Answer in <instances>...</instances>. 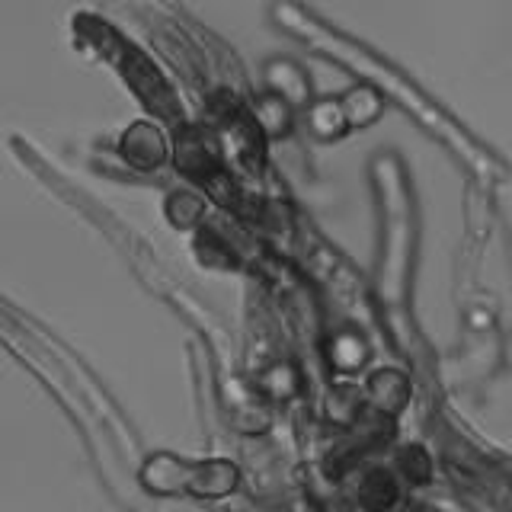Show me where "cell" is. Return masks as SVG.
Returning <instances> with one entry per match:
<instances>
[{
  "instance_id": "277c9868",
  "label": "cell",
  "mask_w": 512,
  "mask_h": 512,
  "mask_svg": "<svg viewBox=\"0 0 512 512\" xmlns=\"http://www.w3.org/2000/svg\"><path fill=\"white\" fill-rule=\"evenodd\" d=\"M368 359V343L362 340L359 333H336L333 336V343H330V362L340 368V372L352 375V372H359V368L365 365Z\"/></svg>"
},
{
  "instance_id": "6da1fadb",
  "label": "cell",
  "mask_w": 512,
  "mask_h": 512,
  "mask_svg": "<svg viewBox=\"0 0 512 512\" xmlns=\"http://www.w3.org/2000/svg\"><path fill=\"white\" fill-rule=\"evenodd\" d=\"M141 484L154 493H189L205 496V500H218V496H228L237 490L240 471L228 458L186 461L176 455H154L144 464Z\"/></svg>"
},
{
  "instance_id": "5b68a950",
  "label": "cell",
  "mask_w": 512,
  "mask_h": 512,
  "mask_svg": "<svg viewBox=\"0 0 512 512\" xmlns=\"http://www.w3.org/2000/svg\"><path fill=\"white\" fill-rule=\"evenodd\" d=\"M394 471L410 487H423L432 480V461L420 445H404L394 458Z\"/></svg>"
},
{
  "instance_id": "7a4b0ae2",
  "label": "cell",
  "mask_w": 512,
  "mask_h": 512,
  "mask_svg": "<svg viewBox=\"0 0 512 512\" xmlns=\"http://www.w3.org/2000/svg\"><path fill=\"white\" fill-rule=\"evenodd\" d=\"M359 506L365 512H400L404 506V480L388 464H375L359 480Z\"/></svg>"
},
{
  "instance_id": "8992f818",
  "label": "cell",
  "mask_w": 512,
  "mask_h": 512,
  "mask_svg": "<svg viewBox=\"0 0 512 512\" xmlns=\"http://www.w3.org/2000/svg\"><path fill=\"white\" fill-rule=\"evenodd\" d=\"M317 512H356V509H352V503L343 500V496H330L327 503L317 506Z\"/></svg>"
},
{
  "instance_id": "3957f363",
  "label": "cell",
  "mask_w": 512,
  "mask_h": 512,
  "mask_svg": "<svg viewBox=\"0 0 512 512\" xmlns=\"http://www.w3.org/2000/svg\"><path fill=\"white\" fill-rule=\"evenodd\" d=\"M362 400H365V407H372L384 416H397L410 400V381L407 375H400L397 368H378V372H372V378H368Z\"/></svg>"
}]
</instances>
